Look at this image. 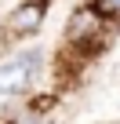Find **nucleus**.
Wrapping results in <instances>:
<instances>
[{
  "instance_id": "nucleus-1",
  "label": "nucleus",
  "mask_w": 120,
  "mask_h": 124,
  "mask_svg": "<svg viewBox=\"0 0 120 124\" xmlns=\"http://www.w3.org/2000/svg\"><path fill=\"white\" fill-rule=\"evenodd\" d=\"M44 51H18L11 58L0 62V95H22L33 88L36 73H40Z\"/></svg>"
},
{
  "instance_id": "nucleus-2",
  "label": "nucleus",
  "mask_w": 120,
  "mask_h": 124,
  "mask_svg": "<svg viewBox=\"0 0 120 124\" xmlns=\"http://www.w3.org/2000/svg\"><path fill=\"white\" fill-rule=\"evenodd\" d=\"M47 4L51 0H18L15 11L7 15L4 29L11 33V40H29L44 29V18H47Z\"/></svg>"
},
{
  "instance_id": "nucleus-3",
  "label": "nucleus",
  "mask_w": 120,
  "mask_h": 124,
  "mask_svg": "<svg viewBox=\"0 0 120 124\" xmlns=\"http://www.w3.org/2000/svg\"><path fill=\"white\" fill-rule=\"evenodd\" d=\"M87 8H91V11H98L106 22L120 26V0H87Z\"/></svg>"
}]
</instances>
